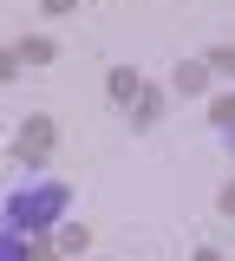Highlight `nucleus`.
<instances>
[{
	"label": "nucleus",
	"mask_w": 235,
	"mask_h": 261,
	"mask_svg": "<svg viewBox=\"0 0 235 261\" xmlns=\"http://www.w3.org/2000/svg\"><path fill=\"white\" fill-rule=\"evenodd\" d=\"M0 261H27V242H20V235H13V242L0 235Z\"/></svg>",
	"instance_id": "obj_2"
},
{
	"label": "nucleus",
	"mask_w": 235,
	"mask_h": 261,
	"mask_svg": "<svg viewBox=\"0 0 235 261\" xmlns=\"http://www.w3.org/2000/svg\"><path fill=\"white\" fill-rule=\"evenodd\" d=\"M53 209H59V190H39V196H27V202L13 209V222H46Z\"/></svg>",
	"instance_id": "obj_1"
}]
</instances>
